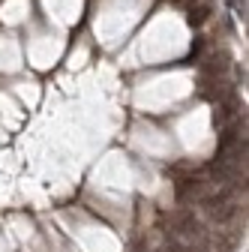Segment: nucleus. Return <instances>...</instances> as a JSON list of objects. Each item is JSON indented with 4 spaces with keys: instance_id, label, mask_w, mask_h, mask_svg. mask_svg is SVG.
Returning a JSON list of instances; mask_svg holds the SVG:
<instances>
[{
    "instance_id": "obj_1",
    "label": "nucleus",
    "mask_w": 249,
    "mask_h": 252,
    "mask_svg": "<svg viewBox=\"0 0 249 252\" xmlns=\"http://www.w3.org/2000/svg\"><path fill=\"white\" fill-rule=\"evenodd\" d=\"M234 141H240V123H231V126L222 129V135H219V153H222V150H228Z\"/></svg>"
},
{
    "instance_id": "obj_2",
    "label": "nucleus",
    "mask_w": 249,
    "mask_h": 252,
    "mask_svg": "<svg viewBox=\"0 0 249 252\" xmlns=\"http://www.w3.org/2000/svg\"><path fill=\"white\" fill-rule=\"evenodd\" d=\"M225 69H228V54H219V51H213L207 57V63H204V72H210V75H219Z\"/></svg>"
},
{
    "instance_id": "obj_3",
    "label": "nucleus",
    "mask_w": 249,
    "mask_h": 252,
    "mask_svg": "<svg viewBox=\"0 0 249 252\" xmlns=\"http://www.w3.org/2000/svg\"><path fill=\"white\" fill-rule=\"evenodd\" d=\"M207 12H210V3H201L198 9H192V12H189V24H192V27H198V24L207 18Z\"/></svg>"
},
{
    "instance_id": "obj_4",
    "label": "nucleus",
    "mask_w": 249,
    "mask_h": 252,
    "mask_svg": "<svg viewBox=\"0 0 249 252\" xmlns=\"http://www.w3.org/2000/svg\"><path fill=\"white\" fill-rule=\"evenodd\" d=\"M162 252H183V243H177V240L171 237V240H168V243L162 246Z\"/></svg>"
},
{
    "instance_id": "obj_5",
    "label": "nucleus",
    "mask_w": 249,
    "mask_h": 252,
    "mask_svg": "<svg viewBox=\"0 0 249 252\" xmlns=\"http://www.w3.org/2000/svg\"><path fill=\"white\" fill-rule=\"evenodd\" d=\"M135 252H144V249H135Z\"/></svg>"
}]
</instances>
